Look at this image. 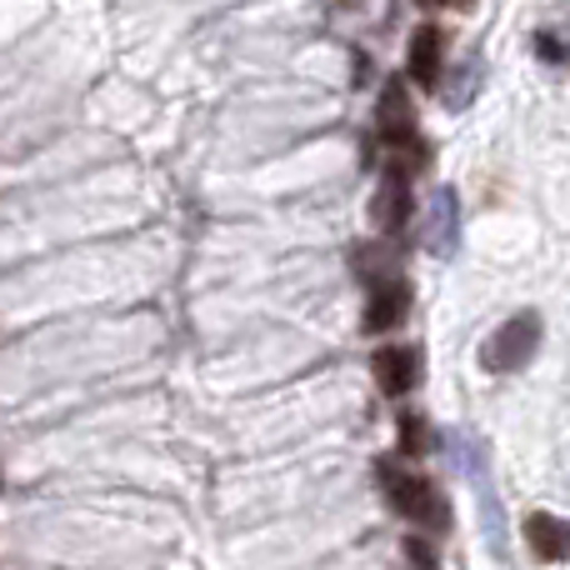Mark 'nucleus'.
Here are the masks:
<instances>
[{"mask_svg": "<svg viewBox=\"0 0 570 570\" xmlns=\"http://www.w3.org/2000/svg\"><path fill=\"white\" fill-rule=\"evenodd\" d=\"M375 126H381L391 170L411 176V170H421L425 160H431V150H425V140H421V116H415V100H411V86H405V80H385Z\"/></svg>", "mask_w": 570, "mask_h": 570, "instance_id": "nucleus-1", "label": "nucleus"}, {"mask_svg": "<svg viewBox=\"0 0 570 570\" xmlns=\"http://www.w3.org/2000/svg\"><path fill=\"white\" fill-rule=\"evenodd\" d=\"M375 485H381L385 505H391L401 521L425 525V531H435V535L451 531V505H445V495L435 491L425 475L405 471L401 461H381L375 465Z\"/></svg>", "mask_w": 570, "mask_h": 570, "instance_id": "nucleus-2", "label": "nucleus"}, {"mask_svg": "<svg viewBox=\"0 0 570 570\" xmlns=\"http://www.w3.org/2000/svg\"><path fill=\"white\" fill-rule=\"evenodd\" d=\"M451 455H455V465L465 471V481L475 485L485 541H491V551H495V556H505V521H501V501H495V485H491V455H485L481 435H471V431H451Z\"/></svg>", "mask_w": 570, "mask_h": 570, "instance_id": "nucleus-3", "label": "nucleus"}, {"mask_svg": "<svg viewBox=\"0 0 570 570\" xmlns=\"http://www.w3.org/2000/svg\"><path fill=\"white\" fill-rule=\"evenodd\" d=\"M535 351H541V315L521 311V315L501 321L491 335H485L481 365L491 375H515V371H525V365L535 361Z\"/></svg>", "mask_w": 570, "mask_h": 570, "instance_id": "nucleus-4", "label": "nucleus"}, {"mask_svg": "<svg viewBox=\"0 0 570 570\" xmlns=\"http://www.w3.org/2000/svg\"><path fill=\"white\" fill-rule=\"evenodd\" d=\"M421 246H425V256H435V261L455 256V246H461V196H455V186L431 190V200H425Z\"/></svg>", "mask_w": 570, "mask_h": 570, "instance_id": "nucleus-5", "label": "nucleus"}, {"mask_svg": "<svg viewBox=\"0 0 570 570\" xmlns=\"http://www.w3.org/2000/svg\"><path fill=\"white\" fill-rule=\"evenodd\" d=\"M411 301H415V291H411V281L405 276H385V281H375L371 285V305H365V331L371 335H391V331H401L405 321H411Z\"/></svg>", "mask_w": 570, "mask_h": 570, "instance_id": "nucleus-6", "label": "nucleus"}, {"mask_svg": "<svg viewBox=\"0 0 570 570\" xmlns=\"http://www.w3.org/2000/svg\"><path fill=\"white\" fill-rule=\"evenodd\" d=\"M441 70H445V30L425 20V26H415L411 46H405V80L421 90H435Z\"/></svg>", "mask_w": 570, "mask_h": 570, "instance_id": "nucleus-7", "label": "nucleus"}, {"mask_svg": "<svg viewBox=\"0 0 570 570\" xmlns=\"http://www.w3.org/2000/svg\"><path fill=\"white\" fill-rule=\"evenodd\" d=\"M411 176H401V170H385L381 186H375V200H371V226L381 230V236H401L405 226H411Z\"/></svg>", "mask_w": 570, "mask_h": 570, "instance_id": "nucleus-8", "label": "nucleus"}, {"mask_svg": "<svg viewBox=\"0 0 570 570\" xmlns=\"http://www.w3.org/2000/svg\"><path fill=\"white\" fill-rule=\"evenodd\" d=\"M371 371H375L381 395L401 401V395H411L415 385H421V351H415V345H381V351L371 355Z\"/></svg>", "mask_w": 570, "mask_h": 570, "instance_id": "nucleus-9", "label": "nucleus"}, {"mask_svg": "<svg viewBox=\"0 0 570 570\" xmlns=\"http://www.w3.org/2000/svg\"><path fill=\"white\" fill-rule=\"evenodd\" d=\"M525 546H531L535 561H570V521L561 515H525Z\"/></svg>", "mask_w": 570, "mask_h": 570, "instance_id": "nucleus-10", "label": "nucleus"}, {"mask_svg": "<svg viewBox=\"0 0 570 570\" xmlns=\"http://www.w3.org/2000/svg\"><path fill=\"white\" fill-rule=\"evenodd\" d=\"M401 455H425V421L421 415H401Z\"/></svg>", "mask_w": 570, "mask_h": 570, "instance_id": "nucleus-11", "label": "nucleus"}, {"mask_svg": "<svg viewBox=\"0 0 570 570\" xmlns=\"http://www.w3.org/2000/svg\"><path fill=\"white\" fill-rule=\"evenodd\" d=\"M415 6H425V10H441V6H451V0H415Z\"/></svg>", "mask_w": 570, "mask_h": 570, "instance_id": "nucleus-12", "label": "nucleus"}]
</instances>
